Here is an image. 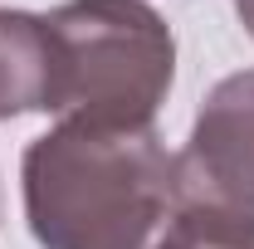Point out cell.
Masks as SVG:
<instances>
[{
  "label": "cell",
  "instance_id": "cell-4",
  "mask_svg": "<svg viewBox=\"0 0 254 249\" xmlns=\"http://www.w3.org/2000/svg\"><path fill=\"white\" fill-rule=\"evenodd\" d=\"M54 39L49 20L30 10H0V123L54 113Z\"/></svg>",
  "mask_w": 254,
  "mask_h": 249
},
{
  "label": "cell",
  "instance_id": "cell-2",
  "mask_svg": "<svg viewBox=\"0 0 254 249\" xmlns=\"http://www.w3.org/2000/svg\"><path fill=\"white\" fill-rule=\"evenodd\" d=\"M44 20L59 123L152 127L176 78V39L147 0H68Z\"/></svg>",
  "mask_w": 254,
  "mask_h": 249
},
{
  "label": "cell",
  "instance_id": "cell-5",
  "mask_svg": "<svg viewBox=\"0 0 254 249\" xmlns=\"http://www.w3.org/2000/svg\"><path fill=\"white\" fill-rule=\"evenodd\" d=\"M157 249H254V225L225 215V210L181 205Z\"/></svg>",
  "mask_w": 254,
  "mask_h": 249
},
{
  "label": "cell",
  "instance_id": "cell-1",
  "mask_svg": "<svg viewBox=\"0 0 254 249\" xmlns=\"http://www.w3.org/2000/svg\"><path fill=\"white\" fill-rule=\"evenodd\" d=\"M20 190L44 249H157L181 210L176 152L152 127H49L25 147Z\"/></svg>",
  "mask_w": 254,
  "mask_h": 249
},
{
  "label": "cell",
  "instance_id": "cell-6",
  "mask_svg": "<svg viewBox=\"0 0 254 249\" xmlns=\"http://www.w3.org/2000/svg\"><path fill=\"white\" fill-rule=\"evenodd\" d=\"M235 15H240V25L254 34V0H235Z\"/></svg>",
  "mask_w": 254,
  "mask_h": 249
},
{
  "label": "cell",
  "instance_id": "cell-3",
  "mask_svg": "<svg viewBox=\"0 0 254 249\" xmlns=\"http://www.w3.org/2000/svg\"><path fill=\"white\" fill-rule=\"evenodd\" d=\"M176 190L181 205L254 225V68L230 73L205 93L186 147L176 152Z\"/></svg>",
  "mask_w": 254,
  "mask_h": 249
}]
</instances>
